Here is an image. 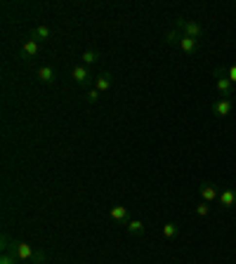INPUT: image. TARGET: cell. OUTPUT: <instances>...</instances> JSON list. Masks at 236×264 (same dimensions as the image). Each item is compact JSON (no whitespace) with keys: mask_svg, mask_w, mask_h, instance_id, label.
Segmentation results:
<instances>
[{"mask_svg":"<svg viewBox=\"0 0 236 264\" xmlns=\"http://www.w3.org/2000/svg\"><path fill=\"white\" fill-rule=\"evenodd\" d=\"M175 29L182 33V35H189V38H201L203 35V26L199 24V21H194V19H184V17H180L177 21H175Z\"/></svg>","mask_w":236,"mask_h":264,"instance_id":"6da1fadb","label":"cell"},{"mask_svg":"<svg viewBox=\"0 0 236 264\" xmlns=\"http://www.w3.org/2000/svg\"><path fill=\"white\" fill-rule=\"evenodd\" d=\"M213 73H215V85H218V90L222 92V97H229V94L234 92V83L227 78V69H224V66H222V69L218 66Z\"/></svg>","mask_w":236,"mask_h":264,"instance_id":"7a4b0ae2","label":"cell"},{"mask_svg":"<svg viewBox=\"0 0 236 264\" xmlns=\"http://www.w3.org/2000/svg\"><path fill=\"white\" fill-rule=\"evenodd\" d=\"M38 54H40V43L33 40V38H29V40L21 45V50H19V59H21V62H31Z\"/></svg>","mask_w":236,"mask_h":264,"instance_id":"3957f363","label":"cell"},{"mask_svg":"<svg viewBox=\"0 0 236 264\" xmlns=\"http://www.w3.org/2000/svg\"><path fill=\"white\" fill-rule=\"evenodd\" d=\"M71 78L78 83V85H83V88H88L90 90V69L85 66V64H78V66H73L71 69Z\"/></svg>","mask_w":236,"mask_h":264,"instance_id":"277c9868","label":"cell"},{"mask_svg":"<svg viewBox=\"0 0 236 264\" xmlns=\"http://www.w3.org/2000/svg\"><path fill=\"white\" fill-rule=\"evenodd\" d=\"M232 111H234V102H232L229 97H222V99H218V102L213 104V113H215L218 118H227Z\"/></svg>","mask_w":236,"mask_h":264,"instance_id":"5b68a950","label":"cell"},{"mask_svg":"<svg viewBox=\"0 0 236 264\" xmlns=\"http://www.w3.org/2000/svg\"><path fill=\"white\" fill-rule=\"evenodd\" d=\"M199 194H201V198H203L205 203L215 201V198H220V191H218V187L213 184V182H201V187H199Z\"/></svg>","mask_w":236,"mask_h":264,"instance_id":"8992f818","label":"cell"},{"mask_svg":"<svg viewBox=\"0 0 236 264\" xmlns=\"http://www.w3.org/2000/svg\"><path fill=\"white\" fill-rule=\"evenodd\" d=\"M111 85H113V76H111L109 71H102V73L94 76V88H97L99 92H107Z\"/></svg>","mask_w":236,"mask_h":264,"instance_id":"52a82bcc","label":"cell"},{"mask_svg":"<svg viewBox=\"0 0 236 264\" xmlns=\"http://www.w3.org/2000/svg\"><path fill=\"white\" fill-rule=\"evenodd\" d=\"M36 76L40 83H45V85H52L54 80H57V71L52 69V66H40L38 71H36Z\"/></svg>","mask_w":236,"mask_h":264,"instance_id":"ba28073f","label":"cell"},{"mask_svg":"<svg viewBox=\"0 0 236 264\" xmlns=\"http://www.w3.org/2000/svg\"><path fill=\"white\" fill-rule=\"evenodd\" d=\"M109 217L116 219V222H121V224H127V222H130V217H127V208H123V205H113V208H109Z\"/></svg>","mask_w":236,"mask_h":264,"instance_id":"9c48e42d","label":"cell"},{"mask_svg":"<svg viewBox=\"0 0 236 264\" xmlns=\"http://www.w3.org/2000/svg\"><path fill=\"white\" fill-rule=\"evenodd\" d=\"M31 38H33V40H38V43H45V40L52 38V29L45 26V24H40V26H36V29H33Z\"/></svg>","mask_w":236,"mask_h":264,"instance_id":"30bf717a","label":"cell"},{"mask_svg":"<svg viewBox=\"0 0 236 264\" xmlns=\"http://www.w3.org/2000/svg\"><path fill=\"white\" fill-rule=\"evenodd\" d=\"M180 50H182L184 54H194V52L199 50V40H196V38H189V35H182V40H180Z\"/></svg>","mask_w":236,"mask_h":264,"instance_id":"8fae6325","label":"cell"},{"mask_svg":"<svg viewBox=\"0 0 236 264\" xmlns=\"http://www.w3.org/2000/svg\"><path fill=\"white\" fill-rule=\"evenodd\" d=\"M220 203L222 208H234L236 205V191L234 189H224L220 194Z\"/></svg>","mask_w":236,"mask_h":264,"instance_id":"7c38bea8","label":"cell"},{"mask_svg":"<svg viewBox=\"0 0 236 264\" xmlns=\"http://www.w3.org/2000/svg\"><path fill=\"white\" fill-rule=\"evenodd\" d=\"M126 227H127V233H132V236H142L144 229H146V227H144V222H140V219H130Z\"/></svg>","mask_w":236,"mask_h":264,"instance_id":"4fadbf2b","label":"cell"},{"mask_svg":"<svg viewBox=\"0 0 236 264\" xmlns=\"http://www.w3.org/2000/svg\"><path fill=\"white\" fill-rule=\"evenodd\" d=\"M80 59H83V64H85V66H92V64L99 62V52H97V50H85Z\"/></svg>","mask_w":236,"mask_h":264,"instance_id":"5bb4252c","label":"cell"},{"mask_svg":"<svg viewBox=\"0 0 236 264\" xmlns=\"http://www.w3.org/2000/svg\"><path fill=\"white\" fill-rule=\"evenodd\" d=\"M180 40H182V33L177 31V29L165 33V43H168V45H180Z\"/></svg>","mask_w":236,"mask_h":264,"instance_id":"9a60e30c","label":"cell"},{"mask_svg":"<svg viewBox=\"0 0 236 264\" xmlns=\"http://www.w3.org/2000/svg\"><path fill=\"white\" fill-rule=\"evenodd\" d=\"M163 236H165V238H175V236H177V224L168 222V224L163 227Z\"/></svg>","mask_w":236,"mask_h":264,"instance_id":"2e32d148","label":"cell"},{"mask_svg":"<svg viewBox=\"0 0 236 264\" xmlns=\"http://www.w3.org/2000/svg\"><path fill=\"white\" fill-rule=\"evenodd\" d=\"M0 264H19V257H17L15 252H2V257H0Z\"/></svg>","mask_w":236,"mask_h":264,"instance_id":"e0dca14e","label":"cell"},{"mask_svg":"<svg viewBox=\"0 0 236 264\" xmlns=\"http://www.w3.org/2000/svg\"><path fill=\"white\" fill-rule=\"evenodd\" d=\"M208 212H210V205H208L205 201H201L199 205H196V215H199V217H205Z\"/></svg>","mask_w":236,"mask_h":264,"instance_id":"ac0fdd59","label":"cell"},{"mask_svg":"<svg viewBox=\"0 0 236 264\" xmlns=\"http://www.w3.org/2000/svg\"><path fill=\"white\" fill-rule=\"evenodd\" d=\"M99 90H97V88H90V90H88V92H85V99H88V102H90V104H94V102H97V99H99Z\"/></svg>","mask_w":236,"mask_h":264,"instance_id":"d6986e66","label":"cell"},{"mask_svg":"<svg viewBox=\"0 0 236 264\" xmlns=\"http://www.w3.org/2000/svg\"><path fill=\"white\" fill-rule=\"evenodd\" d=\"M47 260V255L43 250H36V255H33V264H43Z\"/></svg>","mask_w":236,"mask_h":264,"instance_id":"ffe728a7","label":"cell"},{"mask_svg":"<svg viewBox=\"0 0 236 264\" xmlns=\"http://www.w3.org/2000/svg\"><path fill=\"white\" fill-rule=\"evenodd\" d=\"M227 78L232 80L236 85V64H232V66H227Z\"/></svg>","mask_w":236,"mask_h":264,"instance_id":"44dd1931","label":"cell"}]
</instances>
